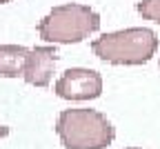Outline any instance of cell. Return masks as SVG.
Segmentation results:
<instances>
[{
	"label": "cell",
	"instance_id": "6da1fadb",
	"mask_svg": "<svg viewBox=\"0 0 160 149\" xmlns=\"http://www.w3.org/2000/svg\"><path fill=\"white\" fill-rule=\"evenodd\" d=\"M158 49V36L147 27L105 33L91 42V51L111 65H145Z\"/></svg>",
	"mask_w": 160,
	"mask_h": 149
},
{
	"label": "cell",
	"instance_id": "7a4b0ae2",
	"mask_svg": "<svg viewBox=\"0 0 160 149\" xmlns=\"http://www.w3.org/2000/svg\"><path fill=\"white\" fill-rule=\"evenodd\" d=\"M56 131L67 149H105L116 136L107 116L96 109H65L58 116Z\"/></svg>",
	"mask_w": 160,
	"mask_h": 149
},
{
	"label": "cell",
	"instance_id": "3957f363",
	"mask_svg": "<svg viewBox=\"0 0 160 149\" xmlns=\"http://www.w3.org/2000/svg\"><path fill=\"white\" fill-rule=\"evenodd\" d=\"M100 29V16L87 5H60L53 7L38 23V33L53 45H73Z\"/></svg>",
	"mask_w": 160,
	"mask_h": 149
},
{
	"label": "cell",
	"instance_id": "277c9868",
	"mask_svg": "<svg viewBox=\"0 0 160 149\" xmlns=\"http://www.w3.org/2000/svg\"><path fill=\"white\" fill-rule=\"evenodd\" d=\"M56 96L65 100H93L102 94V76L93 69H67L56 82Z\"/></svg>",
	"mask_w": 160,
	"mask_h": 149
},
{
	"label": "cell",
	"instance_id": "5b68a950",
	"mask_svg": "<svg viewBox=\"0 0 160 149\" xmlns=\"http://www.w3.org/2000/svg\"><path fill=\"white\" fill-rule=\"evenodd\" d=\"M58 62V54L53 47H33L27 54L25 71L22 78L25 82L33 85V87H47L51 82V74Z\"/></svg>",
	"mask_w": 160,
	"mask_h": 149
},
{
	"label": "cell",
	"instance_id": "8992f818",
	"mask_svg": "<svg viewBox=\"0 0 160 149\" xmlns=\"http://www.w3.org/2000/svg\"><path fill=\"white\" fill-rule=\"evenodd\" d=\"M29 49L22 45H0V76L16 78L22 76Z\"/></svg>",
	"mask_w": 160,
	"mask_h": 149
},
{
	"label": "cell",
	"instance_id": "52a82bcc",
	"mask_svg": "<svg viewBox=\"0 0 160 149\" xmlns=\"http://www.w3.org/2000/svg\"><path fill=\"white\" fill-rule=\"evenodd\" d=\"M136 9L145 20H153L160 25V0H140Z\"/></svg>",
	"mask_w": 160,
	"mask_h": 149
},
{
	"label": "cell",
	"instance_id": "ba28073f",
	"mask_svg": "<svg viewBox=\"0 0 160 149\" xmlns=\"http://www.w3.org/2000/svg\"><path fill=\"white\" fill-rule=\"evenodd\" d=\"M7 134H9V127L7 125H0V138H5Z\"/></svg>",
	"mask_w": 160,
	"mask_h": 149
},
{
	"label": "cell",
	"instance_id": "9c48e42d",
	"mask_svg": "<svg viewBox=\"0 0 160 149\" xmlns=\"http://www.w3.org/2000/svg\"><path fill=\"white\" fill-rule=\"evenodd\" d=\"M7 3H11V0H0V5H7Z\"/></svg>",
	"mask_w": 160,
	"mask_h": 149
},
{
	"label": "cell",
	"instance_id": "30bf717a",
	"mask_svg": "<svg viewBox=\"0 0 160 149\" xmlns=\"http://www.w3.org/2000/svg\"><path fill=\"white\" fill-rule=\"evenodd\" d=\"M125 149H140V147H125Z\"/></svg>",
	"mask_w": 160,
	"mask_h": 149
}]
</instances>
